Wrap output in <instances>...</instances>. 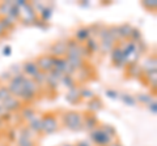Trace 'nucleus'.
Returning <instances> with one entry per match:
<instances>
[{"mask_svg":"<svg viewBox=\"0 0 157 146\" xmlns=\"http://www.w3.org/2000/svg\"><path fill=\"white\" fill-rule=\"evenodd\" d=\"M62 125L66 126L67 129L77 132V130L82 129V112L76 110L64 111L60 116Z\"/></svg>","mask_w":157,"mask_h":146,"instance_id":"f257e3e1","label":"nucleus"},{"mask_svg":"<svg viewBox=\"0 0 157 146\" xmlns=\"http://www.w3.org/2000/svg\"><path fill=\"white\" fill-rule=\"evenodd\" d=\"M110 130L113 132L111 125H105V126H98V128L93 129L90 132V140L94 142L97 146H107L109 144L113 142L115 134L110 133Z\"/></svg>","mask_w":157,"mask_h":146,"instance_id":"f03ea898","label":"nucleus"},{"mask_svg":"<svg viewBox=\"0 0 157 146\" xmlns=\"http://www.w3.org/2000/svg\"><path fill=\"white\" fill-rule=\"evenodd\" d=\"M42 134H52L59 129V119L55 112H45L41 116Z\"/></svg>","mask_w":157,"mask_h":146,"instance_id":"7ed1b4c3","label":"nucleus"},{"mask_svg":"<svg viewBox=\"0 0 157 146\" xmlns=\"http://www.w3.org/2000/svg\"><path fill=\"white\" fill-rule=\"evenodd\" d=\"M36 65L41 73H51L55 67V57L50 53H42L36 59Z\"/></svg>","mask_w":157,"mask_h":146,"instance_id":"20e7f679","label":"nucleus"},{"mask_svg":"<svg viewBox=\"0 0 157 146\" xmlns=\"http://www.w3.org/2000/svg\"><path fill=\"white\" fill-rule=\"evenodd\" d=\"M110 55H111V61L113 64L117 65V67H121V65H126L127 63V57L124 56L123 51H122V47L121 45H115L113 47V50L110 51Z\"/></svg>","mask_w":157,"mask_h":146,"instance_id":"39448f33","label":"nucleus"},{"mask_svg":"<svg viewBox=\"0 0 157 146\" xmlns=\"http://www.w3.org/2000/svg\"><path fill=\"white\" fill-rule=\"evenodd\" d=\"M82 126H85L88 130L96 129L100 126V123H98V119L96 114L89 112V111H82Z\"/></svg>","mask_w":157,"mask_h":146,"instance_id":"423d86ee","label":"nucleus"},{"mask_svg":"<svg viewBox=\"0 0 157 146\" xmlns=\"http://www.w3.org/2000/svg\"><path fill=\"white\" fill-rule=\"evenodd\" d=\"M50 55L54 56L55 59L66 57V56H67V42H63V41L55 42V43H54V45L51 46Z\"/></svg>","mask_w":157,"mask_h":146,"instance_id":"0eeeda50","label":"nucleus"},{"mask_svg":"<svg viewBox=\"0 0 157 146\" xmlns=\"http://www.w3.org/2000/svg\"><path fill=\"white\" fill-rule=\"evenodd\" d=\"M22 69H24V73L26 75L28 78H32V80L37 78L39 75H42L36 65V61H26L25 64L22 65Z\"/></svg>","mask_w":157,"mask_h":146,"instance_id":"6e6552de","label":"nucleus"},{"mask_svg":"<svg viewBox=\"0 0 157 146\" xmlns=\"http://www.w3.org/2000/svg\"><path fill=\"white\" fill-rule=\"evenodd\" d=\"M3 104H4V108L8 110V111H18V110H21L22 108V102L18 98H16V97H13L11 95L9 98H7L6 100L3 102Z\"/></svg>","mask_w":157,"mask_h":146,"instance_id":"1a4fd4ad","label":"nucleus"},{"mask_svg":"<svg viewBox=\"0 0 157 146\" xmlns=\"http://www.w3.org/2000/svg\"><path fill=\"white\" fill-rule=\"evenodd\" d=\"M76 42L81 43V42H86L88 39H90V29L86 26H81L78 27L76 33H75V38H73Z\"/></svg>","mask_w":157,"mask_h":146,"instance_id":"9d476101","label":"nucleus"},{"mask_svg":"<svg viewBox=\"0 0 157 146\" xmlns=\"http://www.w3.org/2000/svg\"><path fill=\"white\" fill-rule=\"evenodd\" d=\"M104 108V103H102V100L100 97H93V98L89 99V102H88V110L86 111H89V112H93V114H96L97 111H100Z\"/></svg>","mask_w":157,"mask_h":146,"instance_id":"9b49d317","label":"nucleus"},{"mask_svg":"<svg viewBox=\"0 0 157 146\" xmlns=\"http://www.w3.org/2000/svg\"><path fill=\"white\" fill-rule=\"evenodd\" d=\"M140 80H143L147 86H153L156 89V84H157V76H156V69L155 71H148V72H143Z\"/></svg>","mask_w":157,"mask_h":146,"instance_id":"f8f14e48","label":"nucleus"},{"mask_svg":"<svg viewBox=\"0 0 157 146\" xmlns=\"http://www.w3.org/2000/svg\"><path fill=\"white\" fill-rule=\"evenodd\" d=\"M141 7H143L145 11L155 13L157 9V2L156 0H144V2H141Z\"/></svg>","mask_w":157,"mask_h":146,"instance_id":"ddd939ff","label":"nucleus"},{"mask_svg":"<svg viewBox=\"0 0 157 146\" xmlns=\"http://www.w3.org/2000/svg\"><path fill=\"white\" fill-rule=\"evenodd\" d=\"M30 126L33 130H36L37 133L42 134V126H41V118H39L38 120L37 119H32V123H30Z\"/></svg>","mask_w":157,"mask_h":146,"instance_id":"4468645a","label":"nucleus"},{"mask_svg":"<svg viewBox=\"0 0 157 146\" xmlns=\"http://www.w3.org/2000/svg\"><path fill=\"white\" fill-rule=\"evenodd\" d=\"M122 99H123V102L124 103H127L128 106H135L136 103H137V100L134 98V97H131V95H127V94H123L122 95Z\"/></svg>","mask_w":157,"mask_h":146,"instance_id":"2eb2a0df","label":"nucleus"},{"mask_svg":"<svg viewBox=\"0 0 157 146\" xmlns=\"http://www.w3.org/2000/svg\"><path fill=\"white\" fill-rule=\"evenodd\" d=\"M6 29H4L3 26H2V24H0V38H3L4 35H6Z\"/></svg>","mask_w":157,"mask_h":146,"instance_id":"dca6fc26","label":"nucleus"},{"mask_svg":"<svg viewBox=\"0 0 157 146\" xmlns=\"http://www.w3.org/2000/svg\"><path fill=\"white\" fill-rule=\"evenodd\" d=\"M107 146H122V144L119 142V141H113L111 144H109Z\"/></svg>","mask_w":157,"mask_h":146,"instance_id":"f3484780","label":"nucleus"},{"mask_svg":"<svg viewBox=\"0 0 157 146\" xmlns=\"http://www.w3.org/2000/svg\"><path fill=\"white\" fill-rule=\"evenodd\" d=\"M75 146H89V144H86L84 142V141H80V142H76Z\"/></svg>","mask_w":157,"mask_h":146,"instance_id":"a211bd4d","label":"nucleus"}]
</instances>
